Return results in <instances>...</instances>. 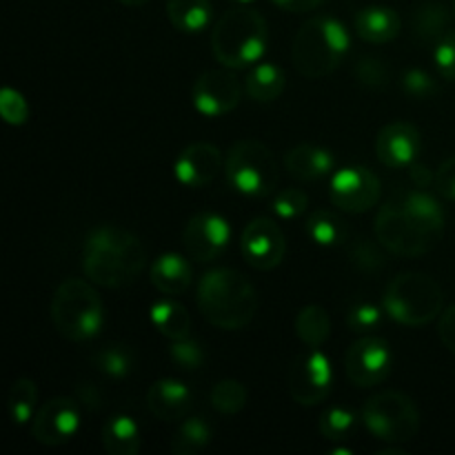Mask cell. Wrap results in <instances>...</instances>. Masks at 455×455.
<instances>
[{
	"label": "cell",
	"mask_w": 455,
	"mask_h": 455,
	"mask_svg": "<svg viewBox=\"0 0 455 455\" xmlns=\"http://www.w3.org/2000/svg\"><path fill=\"white\" fill-rule=\"evenodd\" d=\"M360 416L347 407H329L320 416L318 431L329 443H345L358 429Z\"/></svg>",
	"instance_id": "obj_33"
},
{
	"label": "cell",
	"mask_w": 455,
	"mask_h": 455,
	"mask_svg": "<svg viewBox=\"0 0 455 455\" xmlns=\"http://www.w3.org/2000/svg\"><path fill=\"white\" fill-rule=\"evenodd\" d=\"M227 180L247 198H265L278 187L280 167L274 151L260 140H238L225 160Z\"/></svg>",
	"instance_id": "obj_7"
},
{
	"label": "cell",
	"mask_w": 455,
	"mask_h": 455,
	"mask_svg": "<svg viewBox=\"0 0 455 455\" xmlns=\"http://www.w3.org/2000/svg\"><path fill=\"white\" fill-rule=\"evenodd\" d=\"M231 3H238V4H247V3H253V0H231Z\"/></svg>",
	"instance_id": "obj_50"
},
{
	"label": "cell",
	"mask_w": 455,
	"mask_h": 455,
	"mask_svg": "<svg viewBox=\"0 0 455 455\" xmlns=\"http://www.w3.org/2000/svg\"><path fill=\"white\" fill-rule=\"evenodd\" d=\"M305 234L318 247H338L340 243H345L347 227L336 213L320 209L305 220Z\"/></svg>",
	"instance_id": "obj_31"
},
{
	"label": "cell",
	"mask_w": 455,
	"mask_h": 455,
	"mask_svg": "<svg viewBox=\"0 0 455 455\" xmlns=\"http://www.w3.org/2000/svg\"><path fill=\"white\" fill-rule=\"evenodd\" d=\"M169 358L182 371H198L204 364V349L194 338H182V340H172L169 345Z\"/></svg>",
	"instance_id": "obj_36"
},
{
	"label": "cell",
	"mask_w": 455,
	"mask_h": 455,
	"mask_svg": "<svg viewBox=\"0 0 455 455\" xmlns=\"http://www.w3.org/2000/svg\"><path fill=\"white\" fill-rule=\"evenodd\" d=\"M198 309L209 324L225 331L244 329L258 314V291L240 271L212 269L198 283Z\"/></svg>",
	"instance_id": "obj_2"
},
{
	"label": "cell",
	"mask_w": 455,
	"mask_h": 455,
	"mask_svg": "<svg viewBox=\"0 0 455 455\" xmlns=\"http://www.w3.org/2000/svg\"><path fill=\"white\" fill-rule=\"evenodd\" d=\"M395 204L400 207V212L413 222L420 231L429 234L431 238L440 240L444 231V209L438 200L434 198L431 194H427L425 189H411V191H398L394 196Z\"/></svg>",
	"instance_id": "obj_20"
},
{
	"label": "cell",
	"mask_w": 455,
	"mask_h": 455,
	"mask_svg": "<svg viewBox=\"0 0 455 455\" xmlns=\"http://www.w3.org/2000/svg\"><path fill=\"white\" fill-rule=\"evenodd\" d=\"M376 238L387 251L400 258H418L429 253L438 240L418 229L394 200H387L376 216Z\"/></svg>",
	"instance_id": "obj_10"
},
{
	"label": "cell",
	"mask_w": 455,
	"mask_h": 455,
	"mask_svg": "<svg viewBox=\"0 0 455 455\" xmlns=\"http://www.w3.org/2000/svg\"><path fill=\"white\" fill-rule=\"evenodd\" d=\"M284 169L296 180H323V178L333 176V172H336V156L318 145H298L284 158Z\"/></svg>",
	"instance_id": "obj_21"
},
{
	"label": "cell",
	"mask_w": 455,
	"mask_h": 455,
	"mask_svg": "<svg viewBox=\"0 0 455 455\" xmlns=\"http://www.w3.org/2000/svg\"><path fill=\"white\" fill-rule=\"evenodd\" d=\"M391 364H394V354H391L389 342L371 333L360 336L345 355L347 378L360 389H369L387 380Z\"/></svg>",
	"instance_id": "obj_13"
},
{
	"label": "cell",
	"mask_w": 455,
	"mask_h": 455,
	"mask_svg": "<svg viewBox=\"0 0 455 455\" xmlns=\"http://www.w3.org/2000/svg\"><path fill=\"white\" fill-rule=\"evenodd\" d=\"M403 89L407 96L416 98V100H425V98H431L435 93V80L427 71L409 69L403 76Z\"/></svg>",
	"instance_id": "obj_42"
},
{
	"label": "cell",
	"mask_w": 455,
	"mask_h": 455,
	"mask_svg": "<svg viewBox=\"0 0 455 455\" xmlns=\"http://www.w3.org/2000/svg\"><path fill=\"white\" fill-rule=\"evenodd\" d=\"M413 34L422 43H438L447 31H451V13L438 3H422L411 13Z\"/></svg>",
	"instance_id": "obj_28"
},
{
	"label": "cell",
	"mask_w": 455,
	"mask_h": 455,
	"mask_svg": "<svg viewBox=\"0 0 455 455\" xmlns=\"http://www.w3.org/2000/svg\"><path fill=\"white\" fill-rule=\"evenodd\" d=\"M438 336L440 340H443V345L447 347L451 354H455V305L447 307V309L440 314Z\"/></svg>",
	"instance_id": "obj_45"
},
{
	"label": "cell",
	"mask_w": 455,
	"mask_h": 455,
	"mask_svg": "<svg viewBox=\"0 0 455 455\" xmlns=\"http://www.w3.org/2000/svg\"><path fill=\"white\" fill-rule=\"evenodd\" d=\"M444 305L443 287L420 271L395 275L385 291V314L404 327H422L440 318Z\"/></svg>",
	"instance_id": "obj_6"
},
{
	"label": "cell",
	"mask_w": 455,
	"mask_h": 455,
	"mask_svg": "<svg viewBox=\"0 0 455 455\" xmlns=\"http://www.w3.org/2000/svg\"><path fill=\"white\" fill-rule=\"evenodd\" d=\"M9 416L16 425H29L38 411V387L29 378H18L7 395Z\"/></svg>",
	"instance_id": "obj_32"
},
{
	"label": "cell",
	"mask_w": 455,
	"mask_h": 455,
	"mask_svg": "<svg viewBox=\"0 0 455 455\" xmlns=\"http://www.w3.org/2000/svg\"><path fill=\"white\" fill-rule=\"evenodd\" d=\"M92 364L96 371H100L102 376L114 378V380H120V378H127L133 369V355L127 347L123 345H109L98 349L96 354L92 355Z\"/></svg>",
	"instance_id": "obj_35"
},
{
	"label": "cell",
	"mask_w": 455,
	"mask_h": 455,
	"mask_svg": "<svg viewBox=\"0 0 455 455\" xmlns=\"http://www.w3.org/2000/svg\"><path fill=\"white\" fill-rule=\"evenodd\" d=\"M378 455H407V451H404V449L391 447V449H385V451H380Z\"/></svg>",
	"instance_id": "obj_48"
},
{
	"label": "cell",
	"mask_w": 455,
	"mask_h": 455,
	"mask_svg": "<svg viewBox=\"0 0 455 455\" xmlns=\"http://www.w3.org/2000/svg\"><path fill=\"white\" fill-rule=\"evenodd\" d=\"M293 329H296V336L302 345L320 349L331 336V318H329L324 307L307 305L298 311Z\"/></svg>",
	"instance_id": "obj_29"
},
{
	"label": "cell",
	"mask_w": 455,
	"mask_h": 455,
	"mask_svg": "<svg viewBox=\"0 0 455 455\" xmlns=\"http://www.w3.org/2000/svg\"><path fill=\"white\" fill-rule=\"evenodd\" d=\"M209 400H212V407L218 413H222V416H235V413H240L247 407L249 391L240 380L225 378V380L213 385Z\"/></svg>",
	"instance_id": "obj_34"
},
{
	"label": "cell",
	"mask_w": 455,
	"mask_h": 455,
	"mask_svg": "<svg viewBox=\"0 0 455 455\" xmlns=\"http://www.w3.org/2000/svg\"><path fill=\"white\" fill-rule=\"evenodd\" d=\"M0 116L7 124L20 127L29 120V105H27L25 96L12 87H4L0 92Z\"/></svg>",
	"instance_id": "obj_40"
},
{
	"label": "cell",
	"mask_w": 455,
	"mask_h": 455,
	"mask_svg": "<svg viewBox=\"0 0 455 455\" xmlns=\"http://www.w3.org/2000/svg\"><path fill=\"white\" fill-rule=\"evenodd\" d=\"M351 258H354V265L360 267L363 271H378L385 265V258L378 251L376 244H371L369 240H360L358 244H354L351 249Z\"/></svg>",
	"instance_id": "obj_43"
},
{
	"label": "cell",
	"mask_w": 455,
	"mask_h": 455,
	"mask_svg": "<svg viewBox=\"0 0 455 455\" xmlns=\"http://www.w3.org/2000/svg\"><path fill=\"white\" fill-rule=\"evenodd\" d=\"M167 16L173 29L182 34H200L212 25V0H167Z\"/></svg>",
	"instance_id": "obj_27"
},
{
	"label": "cell",
	"mask_w": 455,
	"mask_h": 455,
	"mask_svg": "<svg viewBox=\"0 0 455 455\" xmlns=\"http://www.w3.org/2000/svg\"><path fill=\"white\" fill-rule=\"evenodd\" d=\"M271 3L289 13H307L318 9L320 4H324V0H271Z\"/></svg>",
	"instance_id": "obj_46"
},
{
	"label": "cell",
	"mask_w": 455,
	"mask_h": 455,
	"mask_svg": "<svg viewBox=\"0 0 455 455\" xmlns=\"http://www.w3.org/2000/svg\"><path fill=\"white\" fill-rule=\"evenodd\" d=\"M434 65L438 74L449 83H455V31H447L443 38L435 43Z\"/></svg>",
	"instance_id": "obj_41"
},
{
	"label": "cell",
	"mask_w": 455,
	"mask_h": 455,
	"mask_svg": "<svg viewBox=\"0 0 455 455\" xmlns=\"http://www.w3.org/2000/svg\"><path fill=\"white\" fill-rule=\"evenodd\" d=\"M151 284L164 296H180L194 283V269L191 262L180 253H163L154 260L149 269Z\"/></svg>",
	"instance_id": "obj_23"
},
{
	"label": "cell",
	"mask_w": 455,
	"mask_h": 455,
	"mask_svg": "<svg viewBox=\"0 0 455 455\" xmlns=\"http://www.w3.org/2000/svg\"><path fill=\"white\" fill-rule=\"evenodd\" d=\"M274 213L283 220H296L309 207V196L302 189H296V187H289V189H283L275 194L274 198Z\"/></svg>",
	"instance_id": "obj_37"
},
{
	"label": "cell",
	"mask_w": 455,
	"mask_h": 455,
	"mask_svg": "<svg viewBox=\"0 0 455 455\" xmlns=\"http://www.w3.org/2000/svg\"><path fill=\"white\" fill-rule=\"evenodd\" d=\"M80 429L78 403L71 398H52L36 411L29 422L31 438L44 447H62L69 443Z\"/></svg>",
	"instance_id": "obj_16"
},
{
	"label": "cell",
	"mask_w": 455,
	"mask_h": 455,
	"mask_svg": "<svg viewBox=\"0 0 455 455\" xmlns=\"http://www.w3.org/2000/svg\"><path fill=\"white\" fill-rule=\"evenodd\" d=\"M354 29L358 38L371 44H387L394 38H398L400 29H403V20H400L398 12L391 7H382V4H371L355 13Z\"/></svg>",
	"instance_id": "obj_22"
},
{
	"label": "cell",
	"mask_w": 455,
	"mask_h": 455,
	"mask_svg": "<svg viewBox=\"0 0 455 455\" xmlns=\"http://www.w3.org/2000/svg\"><path fill=\"white\" fill-rule=\"evenodd\" d=\"M382 196L380 178L367 167H342L333 172L329 182V198L333 207L347 213H364L378 204Z\"/></svg>",
	"instance_id": "obj_11"
},
{
	"label": "cell",
	"mask_w": 455,
	"mask_h": 455,
	"mask_svg": "<svg viewBox=\"0 0 455 455\" xmlns=\"http://www.w3.org/2000/svg\"><path fill=\"white\" fill-rule=\"evenodd\" d=\"M120 3H124V4H142V3H147V0H120Z\"/></svg>",
	"instance_id": "obj_49"
},
{
	"label": "cell",
	"mask_w": 455,
	"mask_h": 455,
	"mask_svg": "<svg viewBox=\"0 0 455 455\" xmlns=\"http://www.w3.org/2000/svg\"><path fill=\"white\" fill-rule=\"evenodd\" d=\"M240 249H243V256L249 267H253L256 271H271L287 256V238L278 222L260 216L253 218L244 227Z\"/></svg>",
	"instance_id": "obj_15"
},
{
	"label": "cell",
	"mask_w": 455,
	"mask_h": 455,
	"mask_svg": "<svg viewBox=\"0 0 455 455\" xmlns=\"http://www.w3.org/2000/svg\"><path fill=\"white\" fill-rule=\"evenodd\" d=\"M435 189H438L440 196L444 198L455 200V156L444 160L443 164L435 172Z\"/></svg>",
	"instance_id": "obj_44"
},
{
	"label": "cell",
	"mask_w": 455,
	"mask_h": 455,
	"mask_svg": "<svg viewBox=\"0 0 455 455\" xmlns=\"http://www.w3.org/2000/svg\"><path fill=\"white\" fill-rule=\"evenodd\" d=\"M360 420L380 443H409L420 429V413L413 400L400 391H382L369 398L360 411Z\"/></svg>",
	"instance_id": "obj_8"
},
{
	"label": "cell",
	"mask_w": 455,
	"mask_h": 455,
	"mask_svg": "<svg viewBox=\"0 0 455 455\" xmlns=\"http://www.w3.org/2000/svg\"><path fill=\"white\" fill-rule=\"evenodd\" d=\"M409 178H411L413 187H418V189H427L431 182H435V173H431V169L422 167V164L418 163H413L411 167H409Z\"/></svg>",
	"instance_id": "obj_47"
},
{
	"label": "cell",
	"mask_w": 455,
	"mask_h": 455,
	"mask_svg": "<svg viewBox=\"0 0 455 455\" xmlns=\"http://www.w3.org/2000/svg\"><path fill=\"white\" fill-rule=\"evenodd\" d=\"M287 87V76L275 62H256L244 80V92L253 102H274Z\"/></svg>",
	"instance_id": "obj_25"
},
{
	"label": "cell",
	"mask_w": 455,
	"mask_h": 455,
	"mask_svg": "<svg viewBox=\"0 0 455 455\" xmlns=\"http://www.w3.org/2000/svg\"><path fill=\"white\" fill-rule=\"evenodd\" d=\"M49 311L56 331L71 342L92 340L105 327V305L87 280H65L53 293Z\"/></svg>",
	"instance_id": "obj_5"
},
{
	"label": "cell",
	"mask_w": 455,
	"mask_h": 455,
	"mask_svg": "<svg viewBox=\"0 0 455 455\" xmlns=\"http://www.w3.org/2000/svg\"><path fill=\"white\" fill-rule=\"evenodd\" d=\"M147 265V249L136 234L120 227H96L83 247V271L89 283L123 289L136 283Z\"/></svg>",
	"instance_id": "obj_1"
},
{
	"label": "cell",
	"mask_w": 455,
	"mask_h": 455,
	"mask_svg": "<svg viewBox=\"0 0 455 455\" xmlns=\"http://www.w3.org/2000/svg\"><path fill=\"white\" fill-rule=\"evenodd\" d=\"M269 44L267 22L256 9L235 7L220 16L212 31V52L222 67L244 69L260 62Z\"/></svg>",
	"instance_id": "obj_4"
},
{
	"label": "cell",
	"mask_w": 455,
	"mask_h": 455,
	"mask_svg": "<svg viewBox=\"0 0 455 455\" xmlns=\"http://www.w3.org/2000/svg\"><path fill=\"white\" fill-rule=\"evenodd\" d=\"M149 318L156 331L167 338L169 342L191 336V315L187 307L180 305V302L169 300V298L167 300L154 302L149 309Z\"/></svg>",
	"instance_id": "obj_26"
},
{
	"label": "cell",
	"mask_w": 455,
	"mask_h": 455,
	"mask_svg": "<svg viewBox=\"0 0 455 455\" xmlns=\"http://www.w3.org/2000/svg\"><path fill=\"white\" fill-rule=\"evenodd\" d=\"M231 225L225 216L212 212L196 213L189 218L182 231V244L191 260L207 265L218 260L229 247Z\"/></svg>",
	"instance_id": "obj_14"
},
{
	"label": "cell",
	"mask_w": 455,
	"mask_h": 455,
	"mask_svg": "<svg viewBox=\"0 0 455 455\" xmlns=\"http://www.w3.org/2000/svg\"><path fill=\"white\" fill-rule=\"evenodd\" d=\"M243 87L240 80L229 67L222 69H207L198 76L191 89L194 109L204 118H220L231 114L240 105Z\"/></svg>",
	"instance_id": "obj_12"
},
{
	"label": "cell",
	"mask_w": 455,
	"mask_h": 455,
	"mask_svg": "<svg viewBox=\"0 0 455 455\" xmlns=\"http://www.w3.org/2000/svg\"><path fill=\"white\" fill-rule=\"evenodd\" d=\"M382 309H385V307H382ZM382 309L378 305H371V302H358V305L351 307L349 314H347V324H349L351 331L367 336V333L376 331V329L380 327Z\"/></svg>",
	"instance_id": "obj_38"
},
{
	"label": "cell",
	"mask_w": 455,
	"mask_h": 455,
	"mask_svg": "<svg viewBox=\"0 0 455 455\" xmlns=\"http://www.w3.org/2000/svg\"><path fill=\"white\" fill-rule=\"evenodd\" d=\"M102 447L109 455H136L142 447V429L132 416H111L100 429Z\"/></svg>",
	"instance_id": "obj_24"
},
{
	"label": "cell",
	"mask_w": 455,
	"mask_h": 455,
	"mask_svg": "<svg viewBox=\"0 0 455 455\" xmlns=\"http://www.w3.org/2000/svg\"><path fill=\"white\" fill-rule=\"evenodd\" d=\"M194 394L185 382L176 378H163L156 380L147 391V407L154 418L163 422H178L189 413Z\"/></svg>",
	"instance_id": "obj_19"
},
{
	"label": "cell",
	"mask_w": 455,
	"mask_h": 455,
	"mask_svg": "<svg viewBox=\"0 0 455 455\" xmlns=\"http://www.w3.org/2000/svg\"><path fill=\"white\" fill-rule=\"evenodd\" d=\"M420 151L422 136L411 123H389L376 138L378 160L389 169H409L418 163Z\"/></svg>",
	"instance_id": "obj_17"
},
{
	"label": "cell",
	"mask_w": 455,
	"mask_h": 455,
	"mask_svg": "<svg viewBox=\"0 0 455 455\" xmlns=\"http://www.w3.org/2000/svg\"><path fill=\"white\" fill-rule=\"evenodd\" d=\"M331 360L320 349H307L293 358L287 373V389L300 407H315L331 394Z\"/></svg>",
	"instance_id": "obj_9"
},
{
	"label": "cell",
	"mask_w": 455,
	"mask_h": 455,
	"mask_svg": "<svg viewBox=\"0 0 455 455\" xmlns=\"http://www.w3.org/2000/svg\"><path fill=\"white\" fill-rule=\"evenodd\" d=\"M222 151L212 142H194L178 154L173 163V176L187 189H200L207 187L213 178L220 173Z\"/></svg>",
	"instance_id": "obj_18"
},
{
	"label": "cell",
	"mask_w": 455,
	"mask_h": 455,
	"mask_svg": "<svg viewBox=\"0 0 455 455\" xmlns=\"http://www.w3.org/2000/svg\"><path fill=\"white\" fill-rule=\"evenodd\" d=\"M349 29L338 18L315 16L298 29L291 58L298 74L309 80H318L327 78L340 67V62L349 53Z\"/></svg>",
	"instance_id": "obj_3"
},
{
	"label": "cell",
	"mask_w": 455,
	"mask_h": 455,
	"mask_svg": "<svg viewBox=\"0 0 455 455\" xmlns=\"http://www.w3.org/2000/svg\"><path fill=\"white\" fill-rule=\"evenodd\" d=\"M354 76L360 80L363 87L382 89L389 83V67L373 56H363L354 67Z\"/></svg>",
	"instance_id": "obj_39"
},
{
	"label": "cell",
	"mask_w": 455,
	"mask_h": 455,
	"mask_svg": "<svg viewBox=\"0 0 455 455\" xmlns=\"http://www.w3.org/2000/svg\"><path fill=\"white\" fill-rule=\"evenodd\" d=\"M213 438L212 422L204 416L182 418L178 425L176 434L172 438V453L173 455H196L203 451Z\"/></svg>",
	"instance_id": "obj_30"
}]
</instances>
